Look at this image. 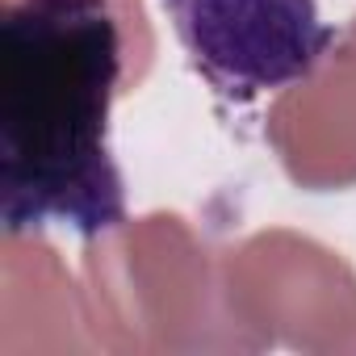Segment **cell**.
I'll use <instances>...</instances> for the list:
<instances>
[{"label":"cell","instance_id":"obj_2","mask_svg":"<svg viewBox=\"0 0 356 356\" xmlns=\"http://www.w3.org/2000/svg\"><path fill=\"white\" fill-rule=\"evenodd\" d=\"M163 13L193 67L231 101L310 80L339 42L314 0H163Z\"/></svg>","mask_w":356,"mask_h":356},{"label":"cell","instance_id":"obj_1","mask_svg":"<svg viewBox=\"0 0 356 356\" xmlns=\"http://www.w3.org/2000/svg\"><path fill=\"white\" fill-rule=\"evenodd\" d=\"M122 26L109 0H13L0 22V218L9 235L126 222L109 151Z\"/></svg>","mask_w":356,"mask_h":356}]
</instances>
